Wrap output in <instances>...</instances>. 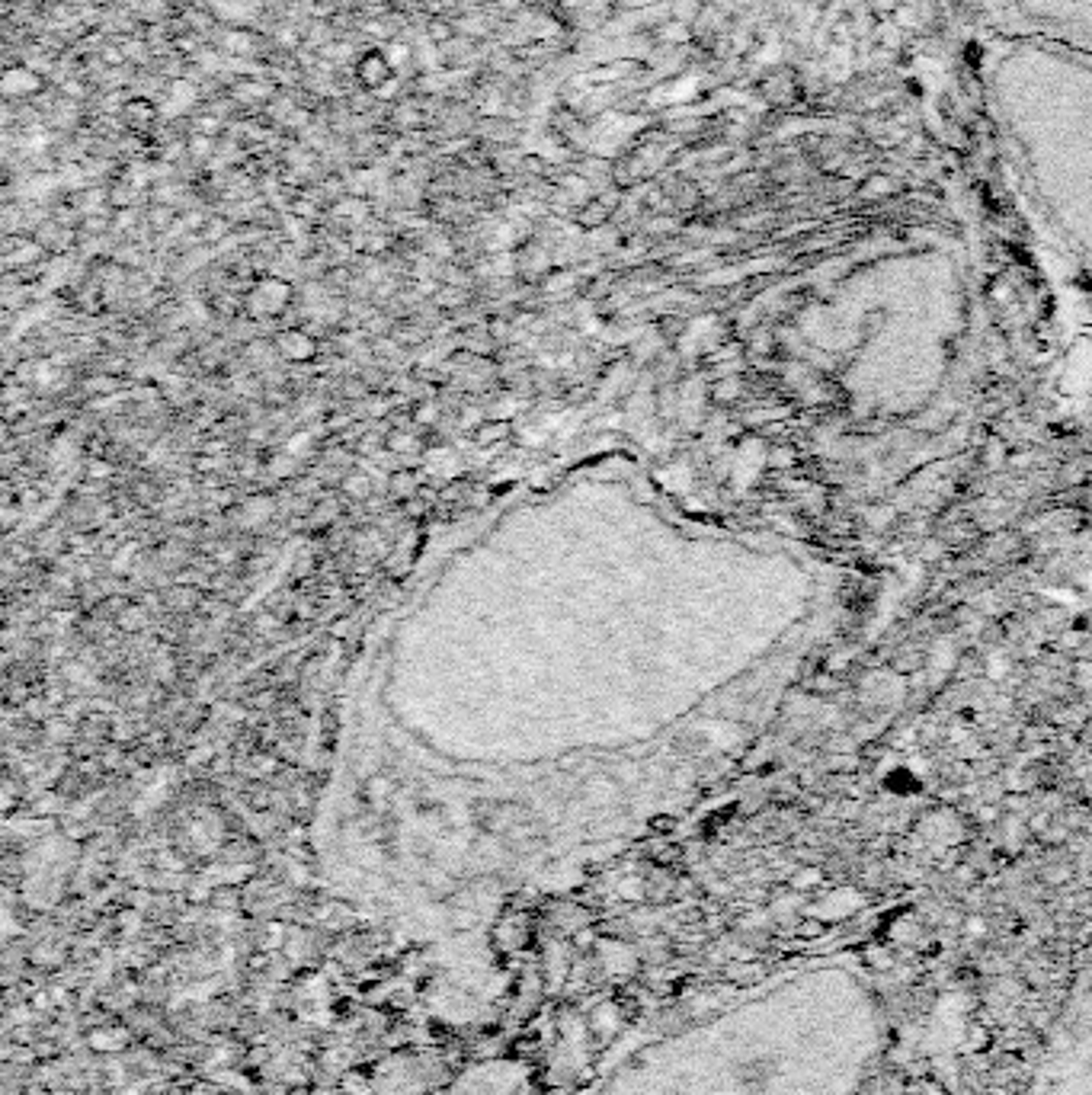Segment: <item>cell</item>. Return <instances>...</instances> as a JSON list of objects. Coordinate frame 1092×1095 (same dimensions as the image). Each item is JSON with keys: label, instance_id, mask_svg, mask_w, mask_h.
I'll return each instance as SVG.
<instances>
[{"label": "cell", "instance_id": "cell-1", "mask_svg": "<svg viewBox=\"0 0 1092 1095\" xmlns=\"http://www.w3.org/2000/svg\"><path fill=\"white\" fill-rule=\"evenodd\" d=\"M356 77H359L362 87H385L388 80L394 77V65L385 51H365V55L356 61Z\"/></svg>", "mask_w": 1092, "mask_h": 1095}, {"label": "cell", "instance_id": "cell-2", "mask_svg": "<svg viewBox=\"0 0 1092 1095\" xmlns=\"http://www.w3.org/2000/svg\"><path fill=\"white\" fill-rule=\"evenodd\" d=\"M36 90H42V80L36 77V71H29V68H16L4 77V93L14 100H23Z\"/></svg>", "mask_w": 1092, "mask_h": 1095}]
</instances>
